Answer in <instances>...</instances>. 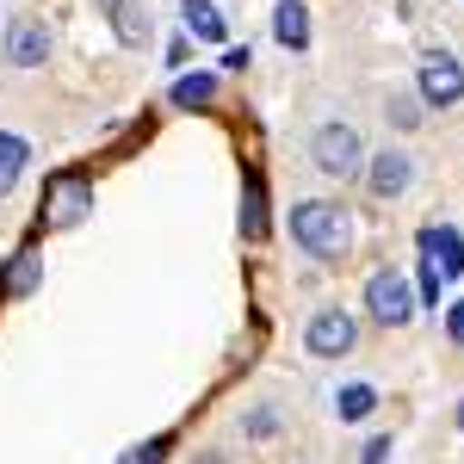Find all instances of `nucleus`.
I'll list each match as a JSON object with an SVG mask.
<instances>
[{"instance_id": "obj_10", "label": "nucleus", "mask_w": 464, "mask_h": 464, "mask_svg": "<svg viewBox=\"0 0 464 464\" xmlns=\"http://www.w3.org/2000/svg\"><path fill=\"white\" fill-rule=\"evenodd\" d=\"M179 19H186V32L198 37V44H229V19L211 0H179Z\"/></svg>"}, {"instance_id": "obj_15", "label": "nucleus", "mask_w": 464, "mask_h": 464, "mask_svg": "<svg viewBox=\"0 0 464 464\" xmlns=\"http://www.w3.org/2000/svg\"><path fill=\"white\" fill-rule=\"evenodd\" d=\"M242 236H248V242L266 236V186H260V179L242 186Z\"/></svg>"}, {"instance_id": "obj_12", "label": "nucleus", "mask_w": 464, "mask_h": 464, "mask_svg": "<svg viewBox=\"0 0 464 464\" xmlns=\"http://www.w3.org/2000/svg\"><path fill=\"white\" fill-rule=\"evenodd\" d=\"M273 37H279L285 50H310V13H304V0H279V13H273Z\"/></svg>"}, {"instance_id": "obj_2", "label": "nucleus", "mask_w": 464, "mask_h": 464, "mask_svg": "<svg viewBox=\"0 0 464 464\" xmlns=\"http://www.w3.org/2000/svg\"><path fill=\"white\" fill-rule=\"evenodd\" d=\"M310 161H316V174L359 179L365 174V143H359L353 124H322L316 137H310Z\"/></svg>"}, {"instance_id": "obj_14", "label": "nucleus", "mask_w": 464, "mask_h": 464, "mask_svg": "<svg viewBox=\"0 0 464 464\" xmlns=\"http://www.w3.org/2000/svg\"><path fill=\"white\" fill-rule=\"evenodd\" d=\"M25 161H32V149H25V137H13V130H0V198L19 186V174H25Z\"/></svg>"}, {"instance_id": "obj_22", "label": "nucleus", "mask_w": 464, "mask_h": 464, "mask_svg": "<svg viewBox=\"0 0 464 464\" xmlns=\"http://www.w3.org/2000/svg\"><path fill=\"white\" fill-rule=\"evenodd\" d=\"M384 459H391V440H384V433H378V440H372V446H365V459H359V464H384Z\"/></svg>"}, {"instance_id": "obj_16", "label": "nucleus", "mask_w": 464, "mask_h": 464, "mask_svg": "<svg viewBox=\"0 0 464 464\" xmlns=\"http://www.w3.org/2000/svg\"><path fill=\"white\" fill-rule=\"evenodd\" d=\"M143 19H149L143 6H137V0H124V6L111 13V32H118V44H130V50H137V44L149 37V25H143Z\"/></svg>"}, {"instance_id": "obj_24", "label": "nucleus", "mask_w": 464, "mask_h": 464, "mask_svg": "<svg viewBox=\"0 0 464 464\" xmlns=\"http://www.w3.org/2000/svg\"><path fill=\"white\" fill-rule=\"evenodd\" d=\"M459 428H464V402H459Z\"/></svg>"}, {"instance_id": "obj_5", "label": "nucleus", "mask_w": 464, "mask_h": 464, "mask_svg": "<svg viewBox=\"0 0 464 464\" xmlns=\"http://www.w3.org/2000/svg\"><path fill=\"white\" fill-rule=\"evenodd\" d=\"M304 347L316 359H347L359 347V322L347 316V310H316L310 328H304Z\"/></svg>"}, {"instance_id": "obj_1", "label": "nucleus", "mask_w": 464, "mask_h": 464, "mask_svg": "<svg viewBox=\"0 0 464 464\" xmlns=\"http://www.w3.org/2000/svg\"><path fill=\"white\" fill-rule=\"evenodd\" d=\"M291 242L310 254V260H347L353 248V211L347 205H334V198H297V211H291Z\"/></svg>"}, {"instance_id": "obj_20", "label": "nucleus", "mask_w": 464, "mask_h": 464, "mask_svg": "<svg viewBox=\"0 0 464 464\" xmlns=\"http://www.w3.org/2000/svg\"><path fill=\"white\" fill-rule=\"evenodd\" d=\"M223 69H254V50H242V44H229V50H223Z\"/></svg>"}, {"instance_id": "obj_6", "label": "nucleus", "mask_w": 464, "mask_h": 464, "mask_svg": "<svg viewBox=\"0 0 464 464\" xmlns=\"http://www.w3.org/2000/svg\"><path fill=\"white\" fill-rule=\"evenodd\" d=\"M464 100V63L452 50H428L421 56V106H459Z\"/></svg>"}, {"instance_id": "obj_19", "label": "nucleus", "mask_w": 464, "mask_h": 464, "mask_svg": "<svg viewBox=\"0 0 464 464\" xmlns=\"http://www.w3.org/2000/svg\"><path fill=\"white\" fill-rule=\"evenodd\" d=\"M168 452H174V440H168V433H155V440H143V446H130L124 464H161Z\"/></svg>"}, {"instance_id": "obj_13", "label": "nucleus", "mask_w": 464, "mask_h": 464, "mask_svg": "<svg viewBox=\"0 0 464 464\" xmlns=\"http://www.w3.org/2000/svg\"><path fill=\"white\" fill-rule=\"evenodd\" d=\"M211 100H217V74L211 69L179 74V81H174V106L179 111H198V106H211Z\"/></svg>"}, {"instance_id": "obj_11", "label": "nucleus", "mask_w": 464, "mask_h": 464, "mask_svg": "<svg viewBox=\"0 0 464 464\" xmlns=\"http://www.w3.org/2000/svg\"><path fill=\"white\" fill-rule=\"evenodd\" d=\"M37 279H44V260H37L32 248H19L13 260H6V273H0V304H13V297H32Z\"/></svg>"}, {"instance_id": "obj_3", "label": "nucleus", "mask_w": 464, "mask_h": 464, "mask_svg": "<svg viewBox=\"0 0 464 464\" xmlns=\"http://www.w3.org/2000/svg\"><path fill=\"white\" fill-rule=\"evenodd\" d=\"M87 211H93V179L87 174H50L44 205H37V223L44 229H74Z\"/></svg>"}, {"instance_id": "obj_18", "label": "nucleus", "mask_w": 464, "mask_h": 464, "mask_svg": "<svg viewBox=\"0 0 464 464\" xmlns=\"http://www.w3.org/2000/svg\"><path fill=\"white\" fill-rule=\"evenodd\" d=\"M372 409H378V391L372 384H347L341 391V421H365Z\"/></svg>"}, {"instance_id": "obj_8", "label": "nucleus", "mask_w": 464, "mask_h": 464, "mask_svg": "<svg viewBox=\"0 0 464 464\" xmlns=\"http://www.w3.org/2000/svg\"><path fill=\"white\" fill-rule=\"evenodd\" d=\"M421 260H428L440 279H464V236L452 223H428L421 229Z\"/></svg>"}, {"instance_id": "obj_21", "label": "nucleus", "mask_w": 464, "mask_h": 464, "mask_svg": "<svg viewBox=\"0 0 464 464\" xmlns=\"http://www.w3.org/2000/svg\"><path fill=\"white\" fill-rule=\"evenodd\" d=\"M446 334L464 347V304H452V310H446Z\"/></svg>"}, {"instance_id": "obj_9", "label": "nucleus", "mask_w": 464, "mask_h": 464, "mask_svg": "<svg viewBox=\"0 0 464 464\" xmlns=\"http://www.w3.org/2000/svg\"><path fill=\"white\" fill-rule=\"evenodd\" d=\"M6 63H13V69L50 63V25H44V19H13V25H6Z\"/></svg>"}, {"instance_id": "obj_23", "label": "nucleus", "mask_w": 464, "mask_h": 464, "mask_svg": "<svg viewBox=\"0 0 464 464\" xmlns=\"http://www.w3.org/2000/svg\"><path fill=\"white\" fill-rule=\"evenodd\" d=\"M93 6H100V13H118V6H124V0H93Z\"/></svg>"}, {"instance_id": "obj_17", "label": "nucleus", "mask_w": 464, "mask_h": 464, "mask_svg": "<svg viewBox=\"0 0 464 464\" xmlns=\"http://www.w3.org/2000/svg\"><path fill=\"white\" fill-rule=\"evenodd\" d=\"M384 111H391V124L396 130H421V124H428V118H421V93H391V100H384Z\"/></svg>"}, {"instance_id": "obj_7", "label": "nucleus", "mask_w": 464, "mask_h": 464, "mask_svg": "<svg viewBox=\"0 0 464 464\" xmlns=\"http://www.w3.org/2000/svg\"><path fill=\"white\" fill-rule=\"evenodd\" d=\"M359 179H365L372 198L391 205V198H402V192L415 186V161H409L402 149H384V155H365V174H359Z\"/></svg>"}, {"instance_id": "obj_4", "label": "nucleus", "mask_w": 464, "mask_h": 464, "mask_svg": "<svg viewBox=\"0 0 464 464\" xmlns=\"http://www.w3.org/2000/svg\"><path fill=\"white\" fill-rule=\"evenodd\" d=\"M365 316L384 322V328H402V322H415V285H409L396 266L372 273V279H365Z\"/></svg>"}]
</instances>
